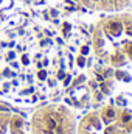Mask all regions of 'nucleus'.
<instances>
[{
  "instance_id": "obj_2",
  "label": "nucleus",
  "mask_w": 132,
  "mask_h": 134,
  "mask_svg": "<svg viewBox=\"0 0 132 134\" xmlns=\"http://www.w3.org/2000/svg\"><path fill=\"white\" fill-rule=\"evenodd\" d=\"M86 8L107 11V13H120L123 11L132 0H79Z\"/></svg>"
},
{
  "instance_id": "obj_1",
  "label": "nucleus",
  "mask_w": 132,
  "mask_h": 134,
  "mask_svg": "<svg viewBox=\"0 0 132 134\" xmlns=\"http://www.w3.org/2000/svg\"><path fill=\"white\" fill-rule=\"evenodd\" d=\"M36 134H70V125L65 111H45L36 117Z\"/></svg>"
}]
</instances>
